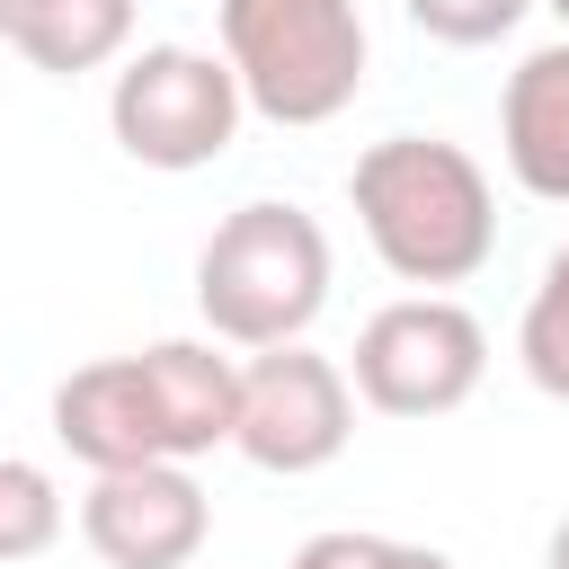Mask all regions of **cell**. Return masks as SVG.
<instances>
[{"mask_svg": "<svg viewBox=\"0 0 569 569\" xmlns=\"http://www.w3.org/2000/svg\"><path fill=\"white\" fill-rule=\"evenodd\" d=\"M347 204L373 240V258L400 284H471L498 249V196L489 169L462 142L436 133H382L356 169H347Z\"/></svg>", "mask_w": 569, "mask_h": 569, "instance_id": "cell-1", "label": "cell"}, {"mask_svg": "<svg viewBox=\"0 0 569 569\" xmlns=\"http://www.w3.org/2000/svg\"><path fill=\"white\" fill-rule=\"evenodd\" d=\"M329 302V231L302 204H231L196 258V311L222 347H302Z\"/></svg>", "mask_w": 569, "mask_h": 569, "instance_id": "cell-2", "label": "cell"}, {"mask_svg": "<svg viewBox=\"0 0 569 569\" xmlns=\"http://www.w3.org/2000/svg\"><path fill=\"white\" fill-rule=\"evenodd\" d=\"M222 62L267 124H329L365 89L356 0H222Z\"/></svg>", "mask_w": 569, "mask_h": 569, "instance_id": "cell-3", "label": "cell"}, {"mask_svg": "<svg viewBox=\"0 0 569 569\" xmlns=\"http://www.w3.org/2000/svg\"><path fill=\"white\" fill-rule=\"evenodd\" d=\"M240 116H249V98H240L231 62H213L196 44H142L116 71V89H107L116 151L142 160V169H169V178L222 160L231 133H240Z\"/></svg>", "mask_w": 569, "mask_h": 569, "instance_id": "cell-4", "label": "cell"}, {"mask_svg": "<svg viewBox=\"0 0 569 569\" xmlns=\"http://www.w3.org/2000/svg\"><path fill=\"white\" fill-rule=\"evenodd\" d=\"M489 329L453 293H400L356 329V400L382 418H445L480 391Z\"/></svg>", "mask_w": 569, "mask_h": 569, "instance_id": "cell-5", "label": "cell"}, {"mask_svg": "<svg viewBox=\"0 0 569 569\" xmlns=\"http://www.w3.org/2000/svg\"><path fill=\"white\" fill-rule=\"evenodd\" d=\"M356 436V382L311 356V347H267L240 365V418H231V453L276 471V480H302L320 462H338Z\"/></svg>", "mask_w": 569, "mask_h": 569, "instance_id": "cell-6", "label": "cell"}, {"mask_svg": "<svg viewBox=\"0 0 569 569\" xmlns=\"http://www.w3.org/2000/svg\"><path fill=\"white\" fill-rule=\"evenodd\" d=\"M204 489L187 480V462H142V471H98L80 498V542L107 569H187L204 551Z\"/></svg>", "mask_w": 569, "mask_h": 569, "instance_id": "cell-7", "label": "cell"}, {"mask_svg": "<svg viewBox=\"0 0 569 569\" xmlns=\"http://www.w3.org/2000/svg\"><path fill=\"white\" fill-rule=\"evenodd\" d=\"M53 436H62V453L89 462V471H142V462H169V436H160L142 356H98V365L62 373V382H53Z\"/></svg>", "mask_w": 569, "mask_h": 569, "instance_id": "cell-8", "label": "cell"}, {"mask_svg": "<svg viewBox=\"0 0 569 569\" xmlns=\"http://www.w3.org/2000/svg\"><path fill=\"white\" fill-rule=\"evenodd\" d=\"M142 382H151L169 462H196V453L231 445V418H240V365L231 356H213L204 338H151L142 347Z\"/></svg>", "mask_w": 569, "mask_h": 569, "instance_id": "cell-9", "label": "cell"}, {"mask_svg": "<svg viewBox=\"0 0 569 569\" xmlns=\"http://www.w3.org/2000/svg\"><path fill=\"white\" fill-rule=\"evenodd\" d=\"M498 142L525 196L569 204V36L525 53L507 71V107H498Z\"/></svg>", "mask_w": 569, "mask_h": 569, "instance_id": "cell-10", "label": "cell"}, {"mask_svg": "<svg viewBox=\"0 0 569 569\" xmlns=\"http://www.w3.org/2000/svg\"><path fill=\"white\" fill-rule=\"evenodd\" d=\"M9 44L53 80L107 71L133 44V0H9Z\"/></svg>", "mask_w": 569, "mask_h": 569, "instance_id": "cell-11", "label": "cell"}, {"mask_svg": "<svg viewBox=\"0 0 569 569\" xmlns=\"http://www.w3.org/2000/svg\"><path fill=\"white\" fill-rule=\"evenodd\" d=\"M53 542H62V489H53V471L27 462V453H0V569L44 560Z\"/></svg>", "mask_w": 569, "mask_h": 569, "instance_id": "cell-12", "label": "cell"}, {"mask_svg": "<svg viewBox=\"0 0 569 569\" xmlns=\"http://www.w3.org/2000/svg\"><path fill=\"white\" fill-rule=\"evenodd\" d=\"M516 356H525V382L542 400H569V240L551 249V267H542V284L516 320Z\"/></svg>", "mask_w": 569, "mask_h": 569, "instance_id": "cell-13", "label": "cell"}, {"mask_svg": "<svg viewBox=\"0 0 569 569\" xmlns=\"http://www.w3.org/2000/svg\"><path fill=\"white\" fill-rule=\"evenodd\" d=\"M284 569H453V560H445V551H427V542H391V533L329 525V533H311Z\"/></svg>", "mask_w": 569, "mask_h": 569, "instance_id": "cell-14", "label": "cell"}, {"mask_svg": "<svg viewBox=\"0 0 569 569\" xmlns=\"http://www.w3.org/2000/svg\"><path fill=\"white\" fill-rule=\"evenodd\" d=\"M400 9H409V27L436 36V44H498V36H516V18H525L533 0H400Z\"/></svg>", "mask_w": 569, "mask_h": 569, "instance_id": "cell-15", "label": "cell"}, {"mask_svg": "<svg viewBox=\"0 0 569 569\" xmlns=\"http://www.w3.org/2000/svg\"><path fill=\"white\" fill-rule=\"evenodd\" d=\"M542 569H569V516L551 525V542H542Z\"/></svg>", "mask_w": 569, "mask_h": 569, "instance_id": "cell-16", "label": "cell"}, {"mask_svg": "<svg viewBox=\"0 0 569 569\" xmlns=\"http://www.w3.org/2000/svg\"><path fill=\"white\" fill-rule=\"evenodd\" d=\"M542 9H551V18H560V27H569V0H542Z\"/></svg>", "mask_w": 569, "mask_h": 569, "instance_id": "cell-17", "label": "cell"}, {"mask_svg": "<svg viewBox=\"0 0 569 569\" xmlns=\"http://www.w3.org/2000/svg\"><path fill=\"white\" fill-rule=\"evenodd\" d=\"M0 44H9V0H0Z\"/></svg>", "mask_w": 569, "mask_h": 569, "instance_id": "cell-18", "label": "cell"}]
</instances>
